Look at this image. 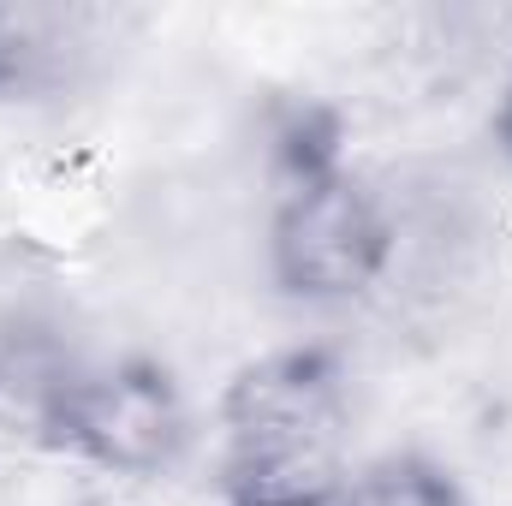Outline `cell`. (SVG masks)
Here are the masks:
<instances>
[{
	"instance_id": "obj_1",
	"label": "cell",
	"mask_w": 512,
	"mask_h": 506,
	"mask_svg": "<svg viewBox=\"0 0 512 506\" xmlns=\"http://www.w3.org/2000/svg\"><path fill=\"white\" fill-rule=\"evenodd\" d=\"M346 370L322 346L251 358L221 393V501L328 506L346 483Z\"/></svg>"
},
{
	"instance_id": "obj_2",
	"label": "cell",
	"mask_w": 512,
	"mask_h": 506,
	"mask_svg": "<svg viewBox=\"0 0 512 506\" xmlns=\"http://www.w3.org/2000/svg\"><path fill=\"white\" fill-rule=\"evenodd\" d=\"M393 262V221L382 197L346 161L280 173L268 215V280L298 304L364 298Z\"/></svg>"
},
{
	"instance_id": "obj_3",
	"label": "cell",
	"mask_w": 512,
	"mask_h": 506,
	"mask_svg": "<svg viewBox=\"0 0 512 506\" xmlns=\"http://www.w3.org/2000/svg\"><path fill=\"white\" fill-rule=\"evenodd\" d=\"M185 441H191L185 393L155 358L78 364L48 423L54 453H72L108 477H161L167 465H179Z\"/></svg>"
},
{
	"instance_id": "obj_4",
	"label": "cell",
	"mask_w": 512,
	"mask_h": 506,
	"mask_svg": "<svg viewBox=\"0 0 512 506\" xmlns=\"http://www.w3.org/2000/svg\"><path fill=\"white\" fill-rule=\"evenodd\" d=\"M78 364L60 358L42 334L0 340V441H42L60 405V387Z\"/></svg>"
},
{
	"instance_id": "obj_5",
	"label": "cell",
	"mask_w": 512,
	"mask_h": 506,
	"mask_svg": "<svg viewBox=\"0 0 512 506\" xmlns=\"http://www.w3.org/2000/svg\"><path fill=\"white\" fill-rule=\"evenodd\" d=\"M328 506H471V495L441 459L387 453V459L346 471V483L328 495Z\"/></svg>"
},
{
	"instance_id": "obj_6",
	"label": "cell",
	"mask_w": 512,
	"mask_h": 506,
	"mask_svg": "<svg viewBox=\"0 0 512 506\" xmlns=\"http://www.w3.org/2000/svg\"><path fill=\"white\" fill-rule=\"evenodd\" d=\"M495 143L512 155V78H507V96H501V108H495Z\"/></svg>"
}]
</instances>
